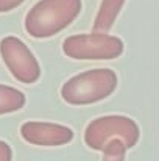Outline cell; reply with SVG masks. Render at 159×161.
I'll return each instance as SVG.
<instances>
[{
	"mask_svg": "<svg viewBox=\"0 0 159 161\" xmlns=\"http://www.w3.org/2000/svg\"><path fill=\"white\" fill-rule=\"evenodd\" d=\"M81 8V0H39L25 16V31L34 39L52 38L78 17Z\"/></svg>",
	"mask_w": 159,
	"mask_h": 161,
	"instance_id": "obj_1",
	"label": "cell"
},
{
	"mask_svg": "<svg viewBox=\"0 0 159 161\" xmlns=\"http://www.w3.org/2000/svg\"><path fill=\"white\" fill-rule=\"evenodd\" d=\"M25 103L27 97L22 91L8 85H0V116L19 111L25 107Z\"/></svg>",
	"mask_w": 159,
	"mask_h": 161,
	"instance_id": "obj_8",
	"label": "cell"
},
{
	"mask_svg": "<svg viewBox=\"0 0 159 161\" xmlns=\"http://www.w3.org/2000/svg\"><path fill=\"white\" fill-rule=\"evenodd\" d=\"M0 56L17 81L33 85L41 78V66L38 58L17 36H5L0 41Z\"/></svg>",
	"mask_w": 159,
	"mask_h": 161,
	"instance_id": "obj_5",
	"label": "cell"
},
{
	"mask_svg": "<svg viewBox=\"0 0 159 161\" xmlns=\"http://www.w3.org/2000/svg\"><path fill=\"white\" fill-rule=\"evenodd\" d=\"M125 2L126 0H102L98 11L95 14L94 24H92V31L108 33L111 27L114 25L117 16L120 14Z\"/></svg>",
	"mask_w": 159,
	"mask_h": 161,
	"instance_id": "obj_7",
	"label": "cell"
},
{
	"mask_svg": "<svg viewBox=\"0 0 159 161\" xmlns=\"http://www.w3.org/2000/svg\"><path fill=\"white\" fill-rule=\"evenodd\" d=\"M126 146L120 139H112L103 150L102 161H125Z\"/></svg>",
	"mask_w": 159,
	"mask_h": 161,
	"instance_id": "obj_9",
	"label": "cell"
},
{
	"mask_svg": "<svg viewBox=\"0 0 159 161\" xmlns=\"http://www.w3.org/2000/svg\"><path fill=\"white\" fill-rule=\"evenodd\" d=\"M25 0H0V13H9L20 6Z\"/></svg>",
	"mask_w": 159,
	"mask_h": 161,
	"instance_id": "obj_10",
	"label": "cell"
},
{
	"mask_svg": "<svg viewBox=\"0 0 159 161\" xmlns=\"http://www.w3.org/2000/svg\"><path fill=\"white\" fill-rule=\"evenodd\" d=\"M13 160V149L8 142L0 139V161H11Z\"/></svg>",
	"mask_w": 159,
	"mask_h": 161,
	"instance_id": "obj_11",
	"label": "cell"
},
{
	"mask_svg": "<svg viewBox=\"0 0 159 161\" xmlns=\"http://www.w3.org/2000/svg\"><path fill=\"white\" fill-rule=\"evenodd\" d=\"M140 138V128L131 117L120 114L102 116L91 120L84 130V142L89 149L103 152L112 139H120L126 149H133Z\"/></svg>",
	"mask_w": 159,
	"mask_h": 161,
	"instance_id": "obj_3",
	"label": "cell"
},
{
	"mask_svg": "<svg viewBox=\"0 0 159 161\" xmlns=\"http://www.w3.org/2000/svg\"><path fill=\"white\" fill-rule=\"evenodd\" d=\"M117 74L112 69H89L70 77L61 88V97L75 107L94 105L108 99L117 89Z\"/></svg>",
	"mask_w": 159,
	"mask_h": 161,
	"instance_id": "obj_2",
	"label": "cell"
},
{
	"mask_svg": "<svg viewBox=\"0 0 159 161\" xmlns=\"http://www.w3.org/2000/svg\"><path fill=\"white\" fill-rule=\"evenodd\" d=\"M125 44L119 36L109 33H80L64 39L62 52L72 59H115L122 56Z\"/></svg>",
	"mask_w": 159,
	"mask_h": 161,
	"instance_id": "obj_4",
	"label": "cell"
},
{
	"mask_svg": "<svg viewBox=\"0 0 159 161\" xmlns=\"http://www.w3.org/2000/svg\"><path fill=\"white\" fill-rule=\"evenodd\" d=\"M20 136L33 146L41 147H59L73 139V130L62 124L28 120L20 127Z\"/></svg>",
	"mask_w": 159,
	"mask_h": 161,
	"instance_id": "obj_6",
	"label": "cell"
}]
</instances>
